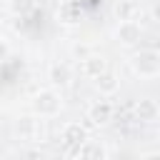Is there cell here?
<instances>
[{
	"label": "cell",
	"instance_id": "10",
	"mask_svg": "<svg viewBox=\"0 0 160 160\" xmlns=\"http://www.w3.org/2000/svg\"><path fill=\"white\" fill-rule=\"evenodd\" d=\"M135 115H138V120H142V122H155V120L160 118V105H158L152 98H142V100L135 105Z\"/></svg>",
	"mask_w": 160,
	"mask_h": 160
},
{
	"label": "cell",
	"instance_id": "15",
	"mask_svg": "<svg viewBox=\"0 0 160 160\" xmlns=\"http://www.w3.org/2000/svg\"><path fill=\"white\" fill-rule=\"evenodd\" d=\"M92 52V48L88 45V42H75L72 48H70V55L75 58V60H82V58H88Z\"/></svg>",
	"mask_w": 160,
	"mask_h": 160
},
{
	"label": "cell",
	"instance_id": "3",
	"mask_svg": "<svg viewBox=\"0 0 160 160\" xmlns=\"http://www.w3.org/2000/svg\"><path fill=\"white\" fill-rule=\"evenodd\" d=\"M15 135H18V140H25V142H40V140H42V120H40L35 112L18 118V122H15Z\"/></svg>",
	"mask_w": 160,
	"mask_h": 160
},
{
	"label": "cell",
	"instance_id": "12",
	"mask_svg": "<svg viewBox=\"0 0 160 160\" xmlns=\"http://www.w3.org/2000/svg\"><path fill=\"white\" fill-rule=\"evenodd\" d=\"M72 155H80V158H108V150L100 145V142H92V140H82Z\"/></svg>",
	"mask_w": 160,
	"mask_h": 160
},
{
	"label": "cell",
	"instance_id": "9",
	"mask_svg": "<svg viewBox=\"0 0 160 160\" xmlns=\"http://www.w3.org/2000/svg\"><path fill=\"white\" fill-rule=\"evenodd\" d=\"M80 18H82V8H80V2H75V0L62 2L60 10H58V20H60L62 25H78Z\"/></svg>",
	"mask_w": 160,
	"mask_h": 160
},
{
	"label": "cell",
	"instance_id": "2",
	"mask_svg": "<svg viewBox=\"0 0 160 160\" xmlns=\"http://www.w3.org/2000/svg\"><path fill=\"white\" fill-rule=\"evenodd\" d=\"M62 110V98L55 88H45L32 98V112L38 118H55Z\"/></svg>",
	"mask_w": 160,
	"mask_h": 160
},
{
	"label": "cell",
	"instance_id": "14",
	"mask_svg": "<svg viewBox=\"0 0 160 160\" xmlns=\"http://www.w3.org/2000/svg\"><path fill=\"white\" fill-rule=\"evenodd\" d=\"M135 12H138V8H135L132 2H128V0H120V2L115 5V18H118V20H130Z\"/></svg>",
	"mask_w": 160,
	"mask_h": 160
},
{
	"label": "cell",
	"instance_id": "4",
	"mask_svg": "<svg viewBox=\"0 0 160 160\" xmlns=\"http://www.w3.org/2000/svg\"><path fill=\"white\" fill-rule=\"evenodd\" d=\"M112 115H115V108H112L110 100H95V102L88 108V120H90L95 128L108 125V122L112 120Z\"/></svg>",
	"mask_w": 160,
	"mask_h": 160
},
{
	"label": "cell",
	"instance_id": "17",
	"mask_svg": "<svg viewBox=\"0 0 160 160\" xmlns=\"http://www.w3.org/2000/svg\"><path fill=\"white\" fill-rule=\"evenodd\" d=\"M92 2H102V0H92Z\"/></svg>",
	"mask_w": 160,
	"mask_h": 160
},
{
	"label": "cell",
	"instance_id": "11",
	"mask_svg": "<svg viewBox=\"0 0 160 160\" xmlns=\"http://www.w3.org/2000/svg\"><path fill=\"white\" fill-rule=\"evenodd\" d=\"M92 82H95V88H98V92H100V95H115V92H118V88H120L118 75H115V72H110V70H105V72H100L98 78H92Z\"/></svg>",
	"mask_w": 160,
	"mask_h": 160
},
{
	"label": "cell",
	"instance_id": "7",
	"mask_svg": "<svg viewBox=\"0 0 160 160\" xmlns=\"http://www.w3.org/2000/svg\"><path fill=\"white\" fill-rule=\"evenodd\" d=\"M108 70V60L102 58V55H95V52H90L88 58H82L80 60V72L85 75V78H98L100 72H105Z\"/></svg>",
	"mask_w": 160,
	"mask_h": 160
},
{
	"label": "cell",
	"instance_id": "16",
	"mask_svg": "<svg viewBox=\"0 0 160 160\" xmlns=\"http://www.w3.org/2000/svg\"><path fill=\"white\" fill-rule=\"evenodd\" d=\"M8 55H10V45H8V40L0 35V62L8 60Z\"/></svg>",
	"mask_w": 160,
	"mask_h": 160
},
{
	"label": "cell",
	"instance_id": "8",
	"mask_svg": "<svg viewBox=\"0 0 160 160\" xmlns=\"http://www.w3.org/2000/svg\"><path fill=\"white\" fill-rule=\"evenodd\" d=\"M60 138L68 148H78L82 140H88V130L80 125V122H65L62 130H60Z\"/></svg>",
	"mask_w": 160,
	"mask_h": 160
},
{
	"label": "cell",
	"instance_id": "6",
	"mask_svg": "<svg viewBox=\"0 0 160 160\" xmlns=\"http://www.w3.org/2000/svg\"><path fill=\"white\" fill-rule=\"evenodd\" d=\"M48 80H50V85L52 88H68L70 85V80H72V70H70V65L68 62H52L50 68H48Z\"/></svg>",
	"mask_w": 160,
	"mask_h": 160
},
{
	"label": "cell",
	"instance_id": "13",
	"mask_svg": "<svg viewBox=\"0 0 160 160\" xmlns=\"http://www.w3.org/2000/svg\"><path fill=\"white\" fill-rule=\"evenodd\" d=\"M8 10L18 18H25L35 10V0H8Z\"/></svg>",
	"mask_w": 160,
	"mask_h": 160
},
{
	"label": "cell",
	"instance_id": "5",
	"mask_svg": "<svg viewBox=\"0 0 160 160\" xmlns=\"http://www.w3.org/2000/svg\"><path fill=\"white\" fill-rule=\"evenodd\" d=\"M140 35H142V28L138 25V20H120L118 30H115V40L120 45H135L140 42Z\"/></svg>",
	"mask_w": 160,
	"mask_h": 160
},
{
	"label": "cell",
	"instance_id": "1",
	"mask_svg": "<svg viewBox=\"0 0 160 160\" xmlns=\"http://www.w3.org/2000/svg\"><path fill=\"white\" fill-rule=\"evenodd\" d=\"M130 68L138 78L142 80H152L160 75V52L148 48V50H138L132 58H130Z\"/></svg>",
	"mask_w": 160,
	"mask_h": 160
}]
</instances>
